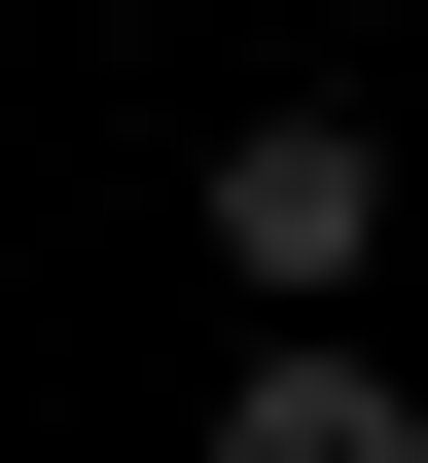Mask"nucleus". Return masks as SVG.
Listing matches in <instances>:
<instances>
[{"instance_id":"f257e3e1","label":"nucleus","mask_w":428,"mask_h":463,"mask_svg":"<svg viewBox=\"0 0 428 463\" xmlns=\"http://www.w3.org/2000/svg\"><path fill=\"white\" fill-rule=\"evenodd\" d=\"M357 250H393V108H250V143H214V286L357 321Z\"/></svg>"},{"instance_id":"f03ea898","label":"nucleus","mask_w":428,"mask_h":463,"mask_svg":"<svg viewBox=\"0 0 428 463\" xmlns=\"http://www.w3.org/2000/svg\"><path fill=\"white\" fill-rule=\"evenodd\" d=\"M214 463H428V392L357 321H286V356H214Z\"/></svg>"}]
</instances>
